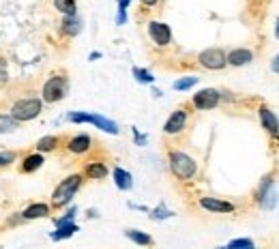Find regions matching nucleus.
<instances>
[{
	"label": "nucleus",
	"mask_w": 279,
	"mask_h": 249,
	"mask_svg": "<svg viewBox=\"0 0 279 249\" xmlns=\"http://www.w3.org/2000/svg\"><path fill=\"white\" fill-rule=\"evenodd\" d=\"M82 183H84V174H71V176H67L65 181H60L58 187L54 189V193H52V206L54 208L67 206L69 202L73 200L75 193L79 191Z\"/></svg>",
	"instance_id": "obj_1"
},
{
	"label": "nucleus",
	"mask_w": 279,
	"mask_h": 249,
	"mask_svg": "<svg viewBox=\"0 0 279 249\" xmlns=\"http://www.w3.org/2000/svg\"><path fill=\"white\" fill-rule=\"evenodd\" d=\"M168 161H170V170L178 181H191L197 172V163L183 151H170L168 155Z\"/></svg>",
	"instance_id": "obj_2"
},
{
	"label": "nucleus",
	"mask_w": 279,
	"mask_h": 249,
	"mask_svg": "<svg viewBox=\"0 0 279 249\" xmlns=\"http://www.w3.org/2000/svg\"><path fill=\"white\" fill-rule=\"evenodd\" d=\"M67 93H69V78L65 73H54L52 78H48L46 84H43L41 99L46 101V103H58L60 99H65Z\"/></svg>",
	"instance_id": "obj_3"
},
{
	"label": "nucleus",
	"mask_w": 279,
	"mask_h": 249,
	"mask_svg": "<svg viewBox=\"0 0 279 249\" xmlns=\"http://www.w3.org/2000/svg\"><path fill=\"white\" fill-rule=\"evenodd\" d=\"M43 110V101L37 99V97H26V99H20L15 101L13 108H11V116L15 118L17 123H26V121H32L37 118Z\"/></svg>",
	"instance_id": "obj_4"
},
{
	"label": "nucleus",
	"mask_w": 279,
	"mask_h": 249,
	"mask_svg": "<svg viewBox=\"0 0 279 249\" xmlns=\"http://www.w3.org/2000/svg\"><path fill=\"white\" fill-rule=\"evenodd\" d=\"M67 121L69 123H91L105 133H112V135L118 133V125L114 121H110V118H105V116H99V114H91V112H69Z\"/></svg>",
	"instance_id": "obj_5"
},
{
	"label": "nucleus",
	"mask_w": 279,
	"mask_h": 249,
	"mask_svg": "<svg viewBox=\"0 0 279 249\" xmlns=\"http://www.w3.org/2000/svg\"><path fill=\"white\" fill-rule=\"evenodd\" d=\"M197 62H200L204 69H209V71H219V69H223L228 64V54L223 52L221 48H209V50L197 54Z\"/></svg>",
	"instance_id": "obj_6"
},
{
	"label": "nucleus",
	"mask_w": 279,
	"mask_h": 249,
	"mask_svg": "<svg viewBox=\"0 0 279 249\" xmlns=\"http://www.w3.org/2000/svg\"><path fill=\"white\" fill-rule=\"evenodd\" d=\"M219 101H221V93H219V90H215V88H202V90H197V93L193 95L191 103H193L195 110L206 112V110L217 108Z\"/></svg>",
	"instance_id": "obj_7"
},
{
	"label": "nucleus",
	"mask_w": 279,
	"mask_h": 249,
	"mask_svg": "<svg viewBox=\"0 0 279 249\" xmlns=\"http://www.w3.org/2000/svg\"><path fill=\"white\" fill-rule=\"evenodd\" d=\"M148 37L157 48H166V45L172 43V30L164 22H148Z\"/></svg>",
	"instance_id": "obj_8"
},
{
	"label": "nucleus",
	"mask_w": 279,
	"mask_h": 249,
	"mask_svg": "<svg viewBox=\"0 0 279 249\" xmlns=\"http://www.w3.org/2000/svg\"><path fill=\"white\" fill-rule=\"evenodd\" d=\"M187 118H189V114H187L185 108L174 110V112L170 114V118L166 121V125H164V133H166V135H178V133H183L185 127H187Z\"/></svg>",
	"instance_id": "obj_9"
},
{
	"label": "nucleus",
	"mask_w": 279,
	"mask_h": 249,
	"mask_svg": "<svg viewBox=\"0 0 279 249\" xmlns=\"http://www.w3.org/2000/svg\"><path fill=\"white\" fill-rule=\"evenodd\" d=\"M204 210H209V213H219V215H228V213H234L236 206L232 204L228 200H221V198H200L197 202Z\"/></svg>",
	"instance_id": "obj_10"
},
{
	"label": "nucleus",
	"mask_w": 279,
	"mask_h": 249,
	"mask_svg": "<svg viewBox=\"0 0 279 249\" xmlns=\"http://www.w3.org/2000/svg\"><path fill=\"white\" fill-rule=\"evenodd\" d=\"M258 116H260V123H262L264 131L268 135H273V137H279V118L275 116L273 110L266 108V105H260Z\"/></svg>",
	"instance_id": "obj_11"
},
{
	"label": "nucleus",
	"mask_w": 279,
	"mask_h": 249,
	"mask_svg": "<svg viewBox=\"0 0 279 249\" xmlns=\"http://www.w3.org/2000/svg\"><path fill=\"white\" fill-rule=\"evenodd\" d=\"M91 146H93V140H91V135H75V137H71V140L67 142V151L71 155H84L91 151Z\"/></svg>",
	"instance_id": "obj_12"
},
{
	"label": "nucleus",
	"mask_w": 279,
	"mask_h": 249,
	"mask_svg": "<svg viewBox=\"0 0 279 249\" xmlns=\"http://www.w3.org/2000/svg\"><path fill=\"white\" fill-rule=\"evenodd\" d=\"M254 60V52L247 50V48H236L228 54V64L230 67H245Z\"/></svg>",
	"instance_id": "obj_13"
},
{
	"label": "nucleus",
	"mask_w": 279,
	"mask_h": 249,
	"mask_svg": "<svg viewBox=\"0 0 279 249\" xmlns=\"http://www.w3.org/2000/svg\"><path fill=\"white\" fill-rule=\"evenodd\" d=\"M50 213H52V206L50 204H46V202H32L30 206L24 208L22 217L24 219H43V217H48Z\"/></svg>",
	"instance_id": "obj_14"
},
{
	"label": "nucleus",
	"mask_w": 279,
	"mask_h": 249,
	"mask_svg": "<svg viewBox=\"0 0 279 249\" xmlns=\"http://www.w3.org/2000/svg\"><path fill=\"white\" fill-rule=\"evenodd\" d=\"M84 176L91 181H101L107 176V165L103 161H88L84 165Z\"/></svg>",
	"instance_id": "obj_15"
},
{
	"label": "nucleus",
	"mask_w": 279,
	"mask_h": 249,
	"mask_svg": "<svg viewBox=\"0 0 279 249\" xmlns=\"http://www.w3.org/2000/svg\"><path fill=\"white\" fill-rule=\"evenodd\" d=\"M43 163H46V159H43L41 153L28 155V157H24V161L20 163V172L22 174H32V172H37Z\"/></svg>",
	"instance_id": "obj_16"
},
{
	"label": "nucleus",
	"mask_w": 279,
	"mask_h": 249,
	"mask_svg": "<svg viewBox=\"0 0 279 249\" xmlns=\"http://www.w3.org/2000/svg\"><path fill=\"white\" fill-rule=\"evenodd\" d=\"M125 236L129 238V241H133L136 245H142V247H152L155 245V241H152V236L142 232V230H125Z\"/></svg>",
	"instance_id": "obj_17"
},
{
	"label": "nucleus",
	"mask_w": 279,
	"mask_h": 249,
	"mask_svg": "<svg viewBox=\"0 0 279 249\" xmlns=\"http://www.w3.org/2000/svg\"><path fill=\"white\" fill-rule=\"evenodd\" d=\"M114 183H116V187L123 189V191H129L133 187V176L127 172V170H123V168H114Z\"/></svg>",
	"instance_id": "obj_18"
},
{
	"label": "nucleus",
	"mask_w": 279,
	"mask_h": 249,
	"mask_svg": "<svg viewBox=\"0 0 279 249\" xmlns=\"http://www.w3.org/2000/svg\"><path fill=\"white\" fill-rule=\"evenodd\" d=\"M62 34H67V37H75V34H79V30H82V20H79L77 15H73V17H65L62 20Z\"/></svg>",
	"instance_id": "obj_19"
},
{
	"label": "nucleus",
	"mask_w": 279,
	"mask_h": 249,
	"mask_svg": "<svg viewBox=\"0 0 279 249\" xmlns=\"http://www.w3.org/2000/svg\"><path fill=\"white\" fill-rule=\"evenodd\" d=\"M77 224H65V226H58L56 232H52V241H65V238H71L77 232Z\"/></svg>",
	"instance_id": "obj_20"
},
{
	"label": "nucleus",
	"mask_w": 279,
	"mask_h": 249,
	"mask_svg": "<svg viewBox=\"0 0 279 249\" xmlns=\"http://www.w3.org/2000/svg\"><path fill=\"white\" fill-rule=\"evenodd\" d=\"M54 7H56L65 17H73V15L77 13L75 0H54Z\"/></svg>",
	"instance_id": "obj_21"
},
{
	"label": "nucleus",
	"mask_w": 279,
	"mask_h": 249,
	"mask_svg": "<svg viewBox=\"0 0 279 249\" xmlns=\"http://www.w3.org/2000/svg\"><path fill=\"white\" fill-rule=\"evenodd\" d=\"M60 144V140L56 135H46V137H41V140L37 142V151L43 155V153H52L56 146Z\"/></svg>",
	"instance_id": "obj_22"
},
{
	"label": "nucleus",
	"mask_w": 279,
	"mask_h": 249,
	"mask_svg": "<svg viewBox=\"0 0 279 249\" xmlns=\"http://www.w3.org/2000/svg\"><path fill=\"white\" fill-rule=\"evenodd\" d=\"M217 249H256V245L251 238H234L226 247H217Z\"/></svg>",
	"instance_id": "obj_23"
},
{
	"label": "nucleus",
	"mask_w": 279,
	"mask_h": 249,
	"mask_svg": "<svg viewBox=\"0 0 279 249\" xmlns=\"http://www.w3.org/2000/svg\"><path fill=\"white\" fill-rule=\"evenodd\" d=\"M133 76H136V80L142 82V84H152V82H155V78H152L150 71L140 69V67H133Z\"/></svg>",
	"instance_id": "obj_24"
},
{
	"label": "nucleus",
	"mask_w": 279,
	"mask_h": 249,
	"mask_svg": "<svg viewBox=\"0 0 279 249\" xmlns=\"http://www.w3.org/2000/svg\"><path fill=\"white\" fill-rule=\"evenodd\" d=\"M197 84V78L195 76H187V78H181V80H176L174 82V88L176 90H189L191 86Z\"/></svg>",
	"instance_id": "obj_25"
},
{
	"label": "nucleus",
	"mask_w": 279,
	"mask_h": 249,
	"mask_svg": "<svg viewBox=\"0 0 279 249\" xmlns=\"http://www.w3.org/2000/svg\"><path fill=\"white\" fill-rule=\"evenodd\" d=\"M271 189H273V179H271V176H266V179H264V183H262V185H260L258 193H256V200H258V202H262V200L266 198V193L271 191Z\"/></svg>",
	"instance_id": "obj_26"
},
{
	"label": "nucleus",
	"mask_w": 279,
	"mask_h": 249,
	"mask_svg": "<svg viewBox=\"0 0 279 249\" xmlns=\"http://www.w3.org/2000/svg\"><path fill=\"white\" fill-rule=\"evenodd\" d=\"M7 82H9V71H7V60L0 56V88L7 86Z\"/></svg>",
	"instance_id": "obj_27"
},
{
	"label": "nucleus",
	"mask_w": 279,
	"mask_h": 249,
	"mask_svg": "<svg viewBox=\"0 0 279 249\" xmlns=\"http://www.w3.org/2000/svg\"><path fill=\"white\" fill-rule=\"evenodd\" d=\"M13 161H15V153H0V168H5V165Z\"/></svg>",
	"instance_id": "obj_28"
},
{
	"label": "nucleus",
	"mask_w": 279,
	"mask_h": 249,
	"mask_svg": "<svg viewBox=\"0 0 279 249\" xmlns=\"http://www.w3.org/2000/svg\"><path fill=\"white\" fill-rule=\"evenodd\" d=\"M17 127V121H15V118L11 116V118H7V121L3 123V125H0V133H5V131H11V129H15Z\"/></svg>",
	"instance_id": "obj_29"
},
{
	"label": "nucleus",
	"mask_w": 279,
	"mask_h": 249,
	"mask_svg": "<svg viewBox=\"0 0 279 249\" xmlns=\"http://www.w3.org/2000/svg\"><path fill=\"white\" fill-rule=\"evenodd\" d=\"M271 69H273V73H277V76H279V54L271 60Z\"/></svg>",
	"instance_id": "obj_30"
},
{
	"label": "nucleus",
	"mask_w": 279,
	"mask_h": 249,
	"mask_svg": "<svg viewBox=\"0 0 279 249\" xmlns=\"http://www.w3.org/2000/svg\"><path fill=\"white\" fill-rule=\"evenodd\" d=\"M116 22H118V24H125V22H127V11H118V17H116Z\"/></svg>",
	"instance_id": "obj_31"
},
{
	"label": "nucleus",
	"mask_w": 279,
	"mask_h": 249,
	"mask_svg": "<svg viewBox=\"0 0 279 249\" xmlns=\"http://www.w3.org/2000/svg\"><path fill=\"white\" fill-rule=\"evenodd\" d=\"M129 3H131V0H118V11H127Z\"/></svg>",
	"instance_id": "obj_32"
},
{
	"label": "nucleus",
	"mask_w": 279,
	"mask_h": 249,
	"mask_svg": "<svg viewBox=\"0 0 279 249\" xmlns=\"http://www.w3.org/2000/svg\"><path fill=\"white\" fill-rule=\"evenodd\" d=\"M159 0H142V7H155Z\"/></svg>",
	"instance_id": "obj_33"
},
{
	"label": "nucleus",
	"mask_w": 279,
	"mask_h": 249,
	"mask_svg": "<svg viewBox=\"0 0 279 249\" xmlns=\"http://www.w3.org/2000/svg\"><path fill=\"white\" fill-rule=\"evenodd\" d=\"M275 37L279 39V20H277V26H275Z\"/></svg>",
	"instance_id": "obj_34"
}]
</instances>
